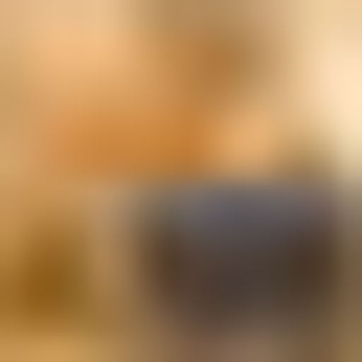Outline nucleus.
<instances>
[{
  "instance_id": "1",
  "label": "nucleus",
  "mask_w": 362,
  "mask_h": 362,
  "mask_svg": "<svg viewBox=\"0 0 362 362\" xmlns=\"http://www.w3.org/2000/svg\"><path fill=\"white\" fill-rule=\"evenodd\" d=\"M136 272H158V339L181 362H339L362 339V226L317 181H181L136 226Z\"/></svg>"
}]
</instances>
